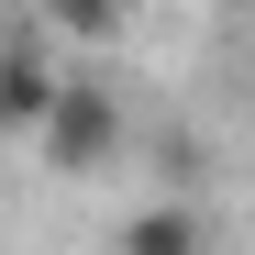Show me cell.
<instances>
[{"mask_svg": "<svg viewBox=\"0 0 255 255\" xmlns=\"http://www.w3.org/2000/svg\"><path fill=\"white\" fill-rule=\"evenodd\" d=\"M33 155H45L56 178H100V166L122 155V100L100 89V78H67L56 111H45V133H33Z\"/></svg>", "mask_w": 255, "mask_h": 255, "instance_id": "1", "label": "cell"}, {"mask_svg": "<svg viewBox=\"0 0 255 255\" xmlns=\"http://www.w3.org/2000/svg\"><path fill=\"white\" fill-rule=\"evenodd\" d=\"M111 255H211V211H189V200H144L133 222L111 233Z\"/></svg>", "mask_w": 255, "mask_h": 255, "instance_id": "2", "label": "cell"}, {"mask_svg": "<svg viewBox=\"0 0 255 255\" xmlns=\"http://www.w3.org/2000/svg\"><path fill=\"white\" fill-rule=\"evenodd\" d=\"M33 11H45V33H67V45H111L133 0H33Z\"/></svg>", "mask_w": 255, "mask_h": 255, "instance_id": "3", "label": "cell"}, {"mask_svg": "<svg viewBox=\"0 0 255 255\" xmlns=\"http://www.w3.org/2000/svg\"><path fill=\"white\" fill-rule=\"evenodd\" d=\"M0 144H11V111H0Z\"/></svg>", "mask_w": 255, "mask_h": 255, "instance_id": "4", "label": "cell"}]
</instances>
